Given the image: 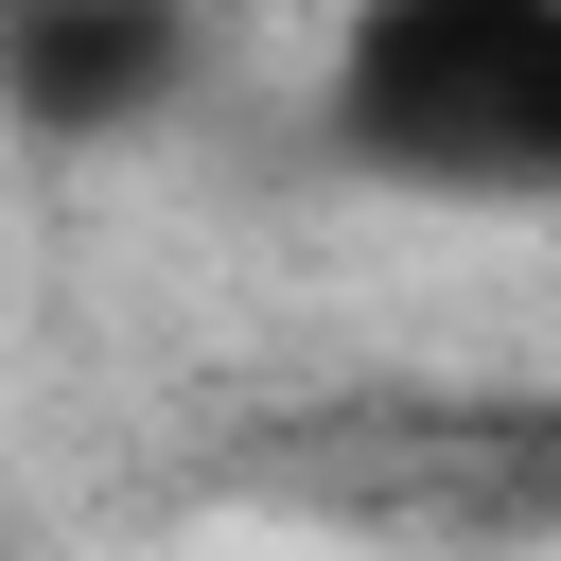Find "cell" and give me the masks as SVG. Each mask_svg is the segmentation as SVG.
<instances>
[{"label":"cell","instance_id":"obj_1","mask_svg":"<svg viewBox=\"0 0 561 561\" xmlns=\"http://www.w3.org/2000/svg\"><path fill=\"white\" fill-rule=\"evenodd\" d=\"M333 158L386 193L561 210V0H351Z\"/></svg>","mask_w":561,"mask_h":561},{"label":"cell","instance_id":"obj_2","mask_svg":"<svg viewBox=\"0 0 561 561\" xmlns=\"http://www.w3.org/2000/svg\"><path fill=\"white\" fill-rule=\"evenodd\" d=\"M210 88V0H0V123L53 158L158 140Z\"/></svg>","mask_w":561,"mask_h":561}]
</instances>
